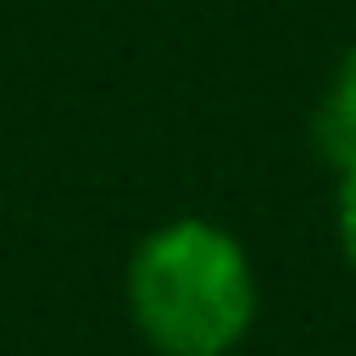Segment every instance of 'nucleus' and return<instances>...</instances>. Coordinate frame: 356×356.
<instances>
[{"mask_svg": "<svg viewBox=\"0 0 356 356\" xmlns=\"http://www.w3.org/2000/svg\"><path fill=\"white\" fill-rule=\"evenodd\" d=\"M256 306V267L211 217H172L128 256V317L156 356H234Z\"/></svg>", "mask_w": 356, "mask_h": 356, "instance_id": "obj_1", "label": "nucleus"}, {"mask_svg": "<svg viewBox=\"0 0 356 356\" xmlns=\"http://www.w3.org/2000/svg\"><path fill=\"white\" fill-rule=\"evenodd\" d=\"M317 139L334 161H350L356 156V44L339 56L328 89H323V106H317Z\"/></svg>", "mask_w": 356, "mask_h": 356, "instance_id": "obj_2", "label": "nucleus"}, {"mask_svg": "<svg viewBox=\"0 0 356 356\" xmlns=\"http://www.w3.org/2000/svg\"><path fill=\"white\" fill-rule=\"evenodd\" d=\"M334 234H339V250L356 273V156L339 161V189H334Z\"/></svg>", "mask_w": 356, "mask_h": 356, "instance_id": "obj_3", "label": "nucleus"}]
</instances>
